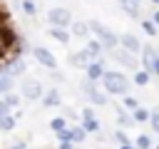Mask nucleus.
Here are the masks:
<instances>
[{
	"label": "nucleus",
	"instance_id": "obj_1",
	"mask_svg": "<svg viewBox=\"0 0 159 149\" xmlns=\"http://www.w3.org/2000/svg\"><path fill=\"white\" fill-rule=\"evenodd\" d=\"M102 89L109 97H122L124 99L132 92V79L124 72H119V70H107L104 77H102Z\"/></svg>",
	"mask_w": 159,
	"mask_h": 149
},
{
	"label": "nucleus",
	"instance_id": "obj_2",
	"mask_svg": "<svg viewBox=\"0 0 159 149\" xmlns=\"http://www.w3.org/2000/svg\"><path fill=\"white\" fill-rule=\"evenodd\" d=\"M87 27H89V35H94V40H99L102 45H104V50L107 52H112V50H117L119 47V37L104 25V22H99V20H89L87 22Z\"/></svg>",
	"mask_w": 159,
	"mask_h": 149
},
{
	"label": "nucleus",
	"instance_id": "obj_3",
	"mask_svg": "<svg viewBox=\"0 0 159 149\" xmlns=\"http://www.w3.org/2000/svg\"><path fill=\"white\" fill-rule=\"evenodd\" d=\"M80 92L89 99V104H92V107H107V104H109V94H107L97 82L84 79V82L80 84Z\"/></svg>",
	"mask_w": 159,
	"mask_h": 149
},
{
	"label": "nucleus",
	"instance_id": "obj_4",
	"mask_svg": "<svg viewBox=\"0 0 159 149\" xmlns=\"http://www.w3.org/2000/svg\"><path fill=\"white\" fill-rule=\"evenodd\" d=\"M20 94H22L27 102H37V99L45 97V87H42V82H40L37 77H22V82H20Z\"/></svg>",
	"mask_w": 159,
	"mask_h": 149
},
{
	"label": "nucleus",
	"instance_id": "obj_5",
	"mask_svg": "<svg viewBox=\"0 0 159 149\" xmlns=\"http://www.w3.org/2000/svg\"><path fill=\"white\" fill-rule=\"evenodd\" d=\"M72 20H75V17H72L70 7H50V10H47V22H50V27L70 30Z\"/></svg>",
	"mask_w": 159,
	"mask_h": 149
},
{
	"label": "nucleus",
	"instance_id": "obj_6",
	"mask_svg": "<svg viewBox=\"0 0 159 149\" xmlns=\"http://www.w3.org/2000/svg\"><path fill=\"white\" fill-rule=\"evenodd\" d=\"M109 57H112L114 62H119L124 70H129V72H137V70H142V65H139V57H137V55H129V52H127V50H122V47L112 50V52H109Z\"/></svg>",
	"mask_w": 159,
	"mask_h": 149
},
{
	"label": "nucleus",
	"instance_id": "obj_7",
	"mask_svg": "<svg viewBox=\"0 0 159 149\" xmlns=\"http://www.w3.org/2000/svg\"><path fill=\"white\" fill-rule=\"evenodd\" d=\"M32 57L45 67V70H50V72H55L57 70V57L47 50V47H42V45H37V47H32Z\"/></svg>",
	"mask_w": 159,
	"mask_h": 149
},
{
	"label": "nucleus",
	"instance_id": "obj_8",
	"mask_svg": "<svg viewBox=\"0 0 159 149\" xmlns=\"http://www.w3.org/2000/svg\"><path fill=\"white\" fill-rule=\"evenodd\" d=\"M25 70H27V65H25V60H22V57H17V55H15L12 60H7L5 65H0V72H2V74H7V77H12V79H15V77H22V74H25Z\"/></svg>",
	"mask_w": 159,
	"mask_h": 149
},
{
	"label": "nucleus",
	"instance_id": "obj_9",
	"mask_svg": "<svg viewBox=\"0 0 159 149\" xmlns=\"http://www.w3.org/2000/svg\"><path fill=\"white\" fill-rule=\"evenodd\" d=\"M119 47H122V50H127L129 55H137V57H139L144 45L139 42V37H137V35H132V32H124V35H119Z\"/></svg>",
	"mask_w": 159,
	"mask_h": 149
},
{
	"label": "nucleus",
	"instance_id": "obj_10",
	"mask_svg": "<svg viewBox=\"0 0 159 149\" xmlns=\"http://www.w3.org/2000/svg\"><path fill=\"white\" fill-rule=\"evenodd\" d=\"M119 7H122V12L127 17L144 20V15H142V0H119Z\"/></svg>",
	"mask_w": 159,
	"mask_h": 149
},
{
	"label": "nucleus",
	"instance_id": "obj_11",
	"mask_svg": "<svg viewBox=\"0 0 159 149\" xmlns=\"http://www.w3.org/2000/svg\"><path fill=\"white\" fill-rule=\"evenodd\" d=\"M157 57H159V52H157L152 45H144V47H142V55H139V65H142V70L152 72V67H154Z\"/></svg>",
	"mask_w": 159,
	"mask_h": 149
},
{
	"label": "nucleus",
	"instance_id": "obj_12",
	"mask_svg": "<svg viewBox=\"0 0 159 149\" xmlns=\"http://www.w3.org/2000/svg\"><path fill=\"white\" fill-rule=\"evenodd\" d=\"M87 72V79L89 82H102V77H104V72H107V65H104V60H97V62H89V67L84 70Z\"/></svg>",
	"mask_w": 159,
	"mask_h": 149
},
{
	"label": "nucleus",
	"instance_id": "obj_13",
	"mask_svg": "<svg viewBox=\"0 0 159 149\" xmlns=\"http://www.w3.org/2000/svg\"><path fill=\"white\" fill-rule=\"evenodd\" d=\"M82 50L89 55V60H92V62H97V60H104V55H107V50H104V45H102L99 40H89V42H87Z\"/></svg>",
	"mask_w": 159,
	"mask_h": 149
},
{
	"label": "nucleus",
	"instance_id": "obj_14",
	"mask_svg": "<svg viewBox=\"0 0 159 149\" xmlns=\"http://www.w3.org/2000/svg\"><path fill=\"white\" fill-rule=\"evenodd\" d=\"M67 62H70V67H77V70H87L92 60H89V55H87L84 50H80V52H70Z\"/></svg>",
	"mask_w": 159,
	"mask_h": 149
},
{
	"label": "nucleus",
	"instance_id": "obj_15",
	"mask_svg": "<svg viewBox=\"0 0 159 149\" xmlns=\"http://www.w3.org/2000/svg\"><path fill=\"white\" fill-rule=\"evenodd\" d=\"M70 35L77 37V40L89 37V27H87V22H82V20H72V25H70Z\"/></svg>",
	"mask_w": 159,
	"mask_h": 149
},
{
	"label": "nucleus",
	"instance_id": "obj_16",
	"mask_svg": "<svg viewBox=\"0 0 159 149\" xmlns=\"http://www.w3.org/2000/svg\"><path fill=\"white\" fill-rule=\"evenodd\" d=\"M42 104H45V107H62V104H60V89H57V87H50V89H45Z\"/></svg>",
	"mask_w": 159,
	"mask_h": 149
},
{
	"label": "nucleus",
	"instance_id": "obj_17",
	"mask_svg": "<svg viewBox=\"0 0 159 149\" xmlns=\"http://www.w3.org/2000/svg\"><path fill=\"white\" fill-rule=\"evenodd\" d=\"M114 114H117V124H119L122 129H127V127H132V124H134L132 112H127L124 107H117V109H114Z\"/></svg>",
	"mask_w": 159,
	"mask_h": 149
},
{
	"label": "nucleus",
	"instance_id": "obj_18",
	"mask_svg": "<svg viewBox=\"0 0 159 149\" xmlns=\"http://www.w3.org/2000/svg\"><path fill=\"white\" fill-rule=\"evenodd\" d=\"M10 92H15V79L0 72V99H2L5 94H10Z\"/></svg>",
	"mask_w": 159,
	"mask_h": 149
},
{
	"label": "nucleus",
	"instance_id": "obj_19",
	"mask_svg": "<svg viewBox=\"0 0 159 149\" xmlns=\"http://www.w3.org/2000/svg\"><path fill=\"white\" fill-rule=\"evenodd\" d=\"M80 124H82V129H84L87 134H99V132H102V124H99L97 117H92V119H82Z\"/></svg>",
	"mask_w": 159,
	"mask_h": 149
},
{
	"label": "nucleus",
	"instance_id": "obj_20",
	"mask_svg": "<svg viewBox=\"0 0 159 149\" xmlns=\"http://www.w3.org/2000/svg\"><path fill=\"white\" fill-rule=\"evenodd\" d=\"M84 137H87V132L82 129V124H70V142L80 144V142H84Z\"/></svg>",
	"mask_w": 159,
	"mask_h": 149
},
{
	"label": "nucleus",
	"instance_id": "obj_21",
	"mask_svg": "<svg viewBox=\"0 0 159 149\" xmlns=\"http://www.w3.org/2000/svg\"><path fill=\"white\" fill-rule=\"evenodd\" d=\"M149 79H152V74H149L147 70H137L134 77H132V84H137V87H147Z\"/></svg>",
	"mask_w": 159,
	"mask_h": 149
},
{
	"label": "nucleus",
	"instance_id": "obj_22",
	"mask_svg": "<svg viewBox=\"0 0 159 149\" xmlns=\"http://www.w3.org/2000/svg\"><path fill=\"white\" fill-rule=\"evenodd\" d=\"M50 35L57 40V42H62V45H67L70 40H72V35H70V30H60V27H50Z\"/></svg>",
	"mask_w": 159,
	"mask_h": 149
},
{
	"label": "nucleus",
	"instance_id": "obj_23",
	"mask_svg": "<svg viewBox=\"0 0 159 149\" xmlns=\"http://www.w3.org/2000/svg\"><path fill=\"white\" fill-rule=\"evenodd\" d=\"M149 117H152V109H147V107H139V109H134V112H132L134 124H137V122H149Z\"/></svg>",
	"mask_w": 159,
	"mask_h": 149
},
{
	"label": "nucleus",
	"instance_id": "obj_24",
	"mask_svg": "<svg viewBox=\"0 0 159 149\" xmlns=\"http://www.w3.org/2000/svg\"><path fill=\"white\" fill-rule=\"evenodd\" d=\"M15 127H17V117H15V114H7V117L0 119V129H2V132H12Z\"/></svg>",
	"mask_w": 159,
	"mask_h": 149
},
{
	"label": "nucleus",
	"instance_id": "obj_25",
	"mask_svg": "<svg viewBox=\"0 0 159 149\" xmlns=\"http://www.w3.org/2000/svg\"><path fill=\"white\" fill-rule=\"evenodd\" d=\"M70 124L65 122V117H55V119H50V129L55 132V134H60V132H65Z\"/></svg>",
	"mask_w": 159,
	"mask_h": 149
},
{
	"label": "nucleus",
	"instance_id": "obj_26",
	"mask_svg": "<svg viewBox=\"0 0 159 149\" xmlns=\"http://www.w3.org/2000/svg\"><path fill=\"white\" fill-rule=\"evenodd\" d=\"M20 10H22L25 15L35 17V15H37V2H35V0H22V2H20Z\"/></svg>",
	"mask_w": 159,
	"mask_h": 149
},
{
	"label": "nucleus",
	"instance_id": "obj_27",
	"mask_svg": "<svg viewBox=\"0 0 159 149\" xmlns=\"http://www.w3.org/2000/svg\"><path fill=\"white\" fill-rule=\"evenodd\" d=\"M142 30H144L149 37H157V35H159V27H157V25H154L149 17H144V20H142Z\"/></svg>",
	"mask_w": 159,
	"mask_h": 149
},
{
	"label": "nucleus",
	"instance_id": "obj_28",
	"mask_svg": "<svg viewBox=\"0 0 159 149\" xmlns=\"http://www.w3.org/2000/svg\"><path fill=\"white\" fill-rule=\"evenodd\" d=\"M122 107H124L127 112H134V109H139L142 104H139V99H137V97H132V94H127V97L122 99Z\"/></svg>",
	"mask_w": 159,
	"mask_h": 149
},
{
	"label": "nucleus",
	"instance_id": "obj_29",
	"mask_svg": "<svg viewBox=\"0 0 159 149\" xmlns=\"http://www.w3.org/2000/svg\"><path fill=\"white\" fill-rule=\"evenodd\" d=\"M60 117H65V122H72V124H80V114L72 109V107H62V114Z\"/></svg>",
	"mask_w": 159,
	"mask_h": 149
},
{
	"label": "nucleus",
	"instance_id": "obj_30",
	"mask_svg": "<svg viewBox=\"0 0 159 149\" xmlns=\"http://www.w3.org/2000/svg\"><path fill=\"white\" fill-rule=\"evenodd\" d=\"M132 144H134L137 149H152V137H149V134H139Z\"/></svg>",
	"mask_w": 159,
	"mask_h": 149
},
{
	"label": "nucleus",
	"instance_id": "obj_31",
	"mask_svg": "<svg viewBox=\"0 0 159 149\" xmlns=\"http://www.w3.org/2000/svg\"><path fill=\"white\" fill-rule=\"evenodd\" d=\"M112 139H114V142H117V144H119V147H124V144H132V142H129V137H127V132H124V129H117V132H114V134H112Z\"/></svg>",
	"mask_w": 159,
	"mask_h": 149
},
{
	"label": "nucleus",
	"instance_id": "obj_32",
	"mask_svg": "<svg viewBox=\"0 0 159 149\" xmlns=\"http://www.w3.org/2000/svg\"><path fill=\"white\" fill-rule=\"evenodd\" d=\"M149 127H152V129L159 134V107H154V109H152V117H149Z\"/></svg>",
	"mask_w": 159,
	"mask_h": 149
},
{
	"label": "nucleus",
	"instance_id": "obj_33",
	"mask_svg": "<svg viewBox=\"0 0 159 149\" xmlns=\"http://www.w3.org/2000/svg\"><path fill=\"white\" fill-rule=\"evenodd\" d=\"M2 99L7 102V107H10V109H15V107L20 104V94H15V92H10V94H5Z\"/></svg>",
	"mask_w": 159,
	"mask_h": 149
},
{
	"label": "nucleus",
	"instance_id": "obj_34",
	"mask_svg": "<svg viewBox=\"0 0 159 149\" xmlns=\"http://www.w3.org/2000/svg\"><path fill=\"white\" fill-rule=\"evenodd\" d=\"M7 114H12V109L7 107V102H5V99H0V119H2V117H7Z\"/></svg>",
	"mask_w": 159,
	"mask_h": 149
},
{
	"label": "nucleus",
	"instance_id": "obj_35",
	"mask_svg": "<svg viewBox=\"0 0 159 149\" xmlns=\"http://www.w3.org/2000/svg\"><path fill=\"white\" fill-rule=\"evenodd\" d=\"M92 117H94V109H92V107H84L82 114H80V119H92Z\"/></svg>",
	"mask_w": 159,
	"mask_h": 149
},
{
	"label": "nucleus",
	"instance_id": "obj_36",
	"mask_svg": "<svg viewBox=\"0 0 159 149\" xmlns=\"http://www.w3.org/2000/svg\"><path fill=\"white\" fill-rule=\"evenodd\" d=\"M57 149H77V144H75V142H60Z\"/></svg>",
	"mask_w": 159,
	"mask_h": 149
},
{
	"label": "nucleus",
	"instance_id": "obj_37",
	"mask_svg": "<svg viewBox=\"0 0 159 149\" xmlns=\"http://www.w3.org/2000/svg\"><path fill=\"white\" fill-rule=\"evenodd\" d=\"M7 149H27V144H25V142H12Z\"/></svg>",
	"mask_w": 159,
	"mask_h": 149
},
{
	"label": "nucleus",
	"instance_id": "obj_38",
	"mask_svg": "<svg viewBox=\"0 0 159 149\" xmlns=\"http://www.w3.org/2000/svg\"><path fill=\"white\" fill-rule=\"evenodd\" d=\"M149 20H152V22H154V25H157V27H159V7H157V10H154V12H152V17H149Z\"/></svg>",
	"mask_w": 159,
	"mask_h": 149
},
{
	"label": "nucleus",
	"instance_id": "obj_39",
	"mask_svg": "<svg viewBox=\"0 0 159 149\" xmlns=\"http://www.w3.org/2000/svg\"><path fill=\"white\" fill-rule=\"evenodd\" d=\"M119 149H137L134 144H124V147H119Z\"/></svg>",
	"mask_w": 159,
	"mask_h": 149
},
{
	"label": "nucleus",
	"instance_id": "obj_40",
	"mask_svg": "<svg viewBox=\"0 0 159 149\" xmlns=\"http://www.w3.org/2000/svg\"><path fill=\"white\" fill-rule=\"evenodd\" d=\"M152 2H154V5H157V7H159V0H152Z\"/></svg>",
	"mask_w": 159,
	"mask_h": 149
},
{
	"label": "nucleus",
	"instance_id": "obj_41",
	"mask_svg": "<svg viewBox=\"0 0 159 149\" xmlns=\"http://www.w3.org/2000/svg\"><path fill=\"white\" fill-rule=\"evenodd\" d=\"M157 149H159V147H157Z\"/></svg>",
	"mask_w": 159,
	"mask_h": 149
}]
</instances>
